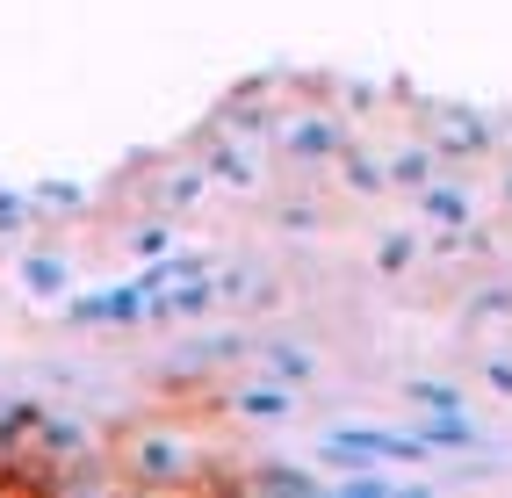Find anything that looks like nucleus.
Returning a JSON list of instances; mask_svg holds the SVG:
<instances>
[]
</instances>
